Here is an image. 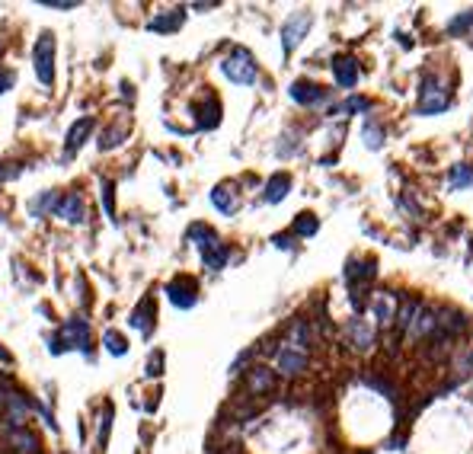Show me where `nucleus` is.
Here are the masks:
<instances>
[{"instance_id":"30","label":"nucleus","mask_w":473,"mask_h":454,"mask_svg":"<svg viewBox=\"0 0 473 454\" xmlns=\"http://www.w3.org/2000/svg\"><path fill=\"white\" fill-rule=\"evenodd\" d=\"M102 205H106V214L115 221V198H112V183H109V179L102 183Z\"/></svg>"},{"instance_id":"8","label":"nucleus","mask_w":473,"mask_h":454,"mask_svg":"<svg viewBox=\"0 0 473 454\" xmlns=\"http://www.w3.org/2000/svg\"><path fill=\"white\" fill-rule=\"evenodd\" d=\"M275 365H279V371L285 378H295V374H301L307 368V352L304 349H295V345H281Z\"/></svg>"},{"instance_id":"24","label":"nucleus","mask_w":473,"mask_h":454,"mask_svg":"<svg viewBox=\"0 0 473 454\" xmlns=\"http://www.w3.org/2000/svg\"><path fill=\"white\" fill-rule=\"evenodd\" d=\"M448 185H451V189H464V185H473V170L467 167V163H457V167L451 170V179H448Z\"/></svg>"},{"instance_id":"34","label":"nucleus","mask_w":473,"mask_h":454,"mask_svg":"<svg viewBox=\"0 0 473 454\" xmlns=\"http://www.w3.org/2000/svg\"><path fill=\"white\" fill-rule=\"evenodd\" d=\"M42 7H51V10H74L77 3H74V0H42Z\"/></svg>"},{"instance_id":"27","label":"nucleus","mask_w":473,"mask_h":454,"mask_svg":"<svg viewBox=\"0 0 473 454\" xmlns=\"http://www.w3.org/2000/svg\"><path fill=\"white\" fill-rule=\"evenodd\" d=\"M371 109V100H365V96H349V100L339 106V115H349V112H368Z\"/></svg>"},{"instance_id":"6","label":"nucleus","mask_w":473,"mask_h":454,"mask_svg":"<svg viewBox=\"0 0 473 454\" xmlns=\"http://www.w3.org/2000/svg\"><path fill=\"white\" fill-rule=\"evenodd\" d=\"M167 297L170 304H176L179 310H189V307H195V282L186 275L173 278V282H167Z\"/></svg>"},{"instance_id":"17","label":"nucleus","mask_w":473,"mask_h":454,"mask_svg":"<svg viewBox=\"0 0 473 454\" xmlns=\"http://www.w3.org/2000/svg\"><path fill=\"white\" fill-rule=\"evenodd\" d=\"M7 442L16 448V451H23V454H38V438L32 435L26 426H23V429H10Z\"/></svg>"},{"instance_id":"36","label":"nucleus","mask_w":473,"mask_h":454,"mask_svg":"<svg viewBox=\"0 0 473 454\" xmlns=\"http://www.w3.org/2000/svg\"><path fill=\"white\" fill-rule=\"evenodd\" d=\"M473 368V352H467V359L461 362V371H470Z\"/></svg>"},{"instance_id":"12","label":"nucleus","mask_w":473,"mask_h":454,"mask_svg":"<svg viewBox=\"0 0 473 454\" xmlns=\"http://www.w3.org/2000/svg\"><path fill=\"white\" fill-rule=\"evenodd\" d=\"M198 250H202L205 269H211V272L224 269V262H227V247H224V243L218 240V234H214V237H211V240H208V243H202Z\"/></svg>"},{"instance_id":"37","label":"nucleus","mask_w":473,"mask_h":454,"mask_svg":"<svg viewBox=\"0 0 473 454\" xmlns=\"http://www.w3.org/2000/svg\"><path fill=\"white\" fill-rule=\"evenodd\" d=\"M0 362H3V365H10V362H13V355H10L7 349H3V345H0Z\"/></svg>"},{"instance_id":"18","label":"nucleus","mask_w":473,"mask_h":454,"mask_svg":"<svg viewBox=\"0 0 473 454\" xmlns=\"http://www.w3.org/2000/svg\"><path fill=\"white\" fill-rule=\"evenodd\" d=\"M288 189H291V177H288V173H275V177H269V183H266V195H262V198L269 205H279L288 195Z\"/></svg>"},{"instance_id":"22","label":"nucleus","mask_w":473,"mask_h":454,"mask_svg":"<svg viewBox=\"0 0 473 454\" xmlns=\"http://www.w3.org/2000/svg\"><path fill=\"white\" fill-rule=\"evenodd\" d=\"M102 345H106V352L115 355V359L128 352V343H125V336H122L119 330H106V333H102Z\"/></svg>"},{"instance_id":"15","label":"nucleus","mask_w":473,"mask_h":454,"mask_svg":"<svg viewBox=\"0 0 473 454\" xmlns=\"http://www.w3.org/2000/svg\"><path fill=\"white\" fill-rule=\"evenodd\" d=\"M183 23H186V10L179 7V10H167V13L154 16L148 23V29H150V32H176Z\"/></svg>"},{"instance_id":"3","label":"nucleus","mask_w":473,"mask_h":454,"mask_svg":"<svg viewBox=\"0 0 473 454\" xmlns=\"http://www.w3.org/2000/svg\"><path fill=\"white\" fill-rule=\"evenodd\" d=\"M32 65H36V77L42 87L55 84V38L51 32H42L36 38V48H32Z\"/></svg>"},{"instance_id":"26","label":"nucleus","mask_w":473,"mask_h":454,"mask_svg":"<svg viewBox=\"0 0 473 454\" xmlns=\"http://www.w3.org/2000/svg\"><path fill=\"white\" fill-rule=\"evenodd\" d=\"M125 135H128V128H125V125H115V128H109V131H106V135H102L100 148H102V150L119 148V144H122V138H125Z\"/></svg>"},{"instance_id":"23","label":"nucleus","mask_w":473,"mask_h":454,"mask_svg":"<svg viewBox=\"0 0 473 454\" xmlns=\"http://www.w3.org/2000/svg\"><path fill=\"white\" fill-rule=\"evenodd\" d=\"M291 231L297 234V237H314L316 231H320V221H316L314 214H297V221Z\"/></svg>"},{"instance_id":"35","label":"nucleus","mask_w":473,"mask_h":454,"mask_svg":"<svg viewBox=\"0 0 473 454\" xmlns=\"http://www.w3.org/2000/svg\"><path fill=\"white\" fill-rule=\"evenodd\" d=\"M7 170H0V179H16L19 177V170H16V163H3Z\"/></svg>"},{"instance_id":"32","label":"nucleus","mask_w":473,"mask_h":454,"mask_svg":"<svg viewBox=\"0 0 473 454\" xmlns=\"http://www.w3.org/2000/svg\"><path fill=\"white\" fill-rule=\"evenodd\" d=\"M163 352H157V355H150V362H148V378H160L163 374Z\"/></svg>"},{"instance_id":"14","label":"nucleus","mask_w":473,"mask_h":454,"mask_svg":"<svg viewBox=\"0 0 473 454\" xmlns=\"http://www.w3.org/2000/svg\"><path fill=\"white\" fill-rule=\"evenodd\" d=\"M154 314H157V307H154V297H141V304L131 310L128 324L138 330V333L148 336L150 333V320H154Z\"/></svg>"},{"instance_id":"11","label":"nucleus","mask_w":473,"mask_h":454,"mask_svg":"<svg viewBox=\"0 0 473 454\" xmlns=\"http://www.w3.org/2000/svg\"><path fill=\"white\" fill-rule=\"evenodd\" d=\"M333 77L343 90H352V87L358 84V65H355V58H345V55L333 58Z\"/></svg>"},{"instance_id":"21","label":"nucleus","mask_w":473,"mask_h":454,"mask_svg":"<svg viewBox=\"0 0 473 454\" xmlns=\"http://www.w3.org/2000/svg\"><path fill=\"white\" fill-rule=\"evenodd\" d=\"M55 208H58V195L55 192H42L38 198L29 202V214H32V218H45V214L55 212Z\"/></svg>"},{"instance_id":"31","label":"nucleus","mask_w":473,"mask_h":454,"mask_svg":"<svg viewBox=\"0 0 473 454\" xmlns=\"http://www.w3.org/2000/svg\"><path fill=\"white\" fill-rule=\"evenodd\" d=\"M467 26H473V10H470V13H464V16L451 19V23H448V32H454V36H457V32H464Z\"/></svg>"},{"instance_id":"16","label":"nucleus","mask_w":473,"mask_h":454,"mask_svg":"<svg viewBox=\"0 0 473 454\" xmlns=\"http://www.w3.org/2000/svg\"><path fill=\"white\" fill-rule=\"evenodd\" d=\"M211 205L218 208L221 214H233L237 212V192H233V185H227V183H221V185H214L211 189Z\"/></svg>"},{"instance_id":"10","label":"nucleus","mask_w":473,"mask_h":454,"mask_svg":"<svg viewBox=\"0 0 473 454\" xmlns=\"http://www.w3.org/2000/svg\"><path fill=\"white\" fill-rule=\"evenodd\" d=\"M58 218H65L67 224H84V218H86V212H84V198L77 192H67V195H61L58 198Z\"/></svg>"},{"instance_id":"29","label":"nucleus","mask_w":473,"mask_h":454,"mask_svg":"<svg viewBox=\"0 0 473 454\" xmlns=\"http://www.w3.org/2000/svg\"><path fill=\"white\" fill-rule=\"evenodd\" d=\"M109 426H112V403H106V409H102V419H100V448H106Z\"/></svg>"},{"instance_id":"7","label":"nucleus","mask_w":473,"mask_h":454,"mask_svg":"<svg viewBox=\"0 0 473 454\" xmlns=\"http://www.w3.org/2000/svg\"><path fill=\"white\" fill-rule=\"evenodd\" d=\"M288 93H291V100H295L297 106H320V102H326V96H330V93L320 84H314V80H295Z\"/></svg>"},{"instance_id":"25","label":"nucleus","mask_w":473,"mask_h":454,"mask_svg":"<svg viewBox=\"0 0 473 454\" xmlns=\"http://www.w3.org/2000/svg\"><path fill=\"white\" fill-rule=\"evenodd\" d=\"M374 317H378L380 324H390V317H393V295H378V301H374Z\"/></svg>"},{"instance_id":"9","label":"nucleus","mask_w":473,"mask_h":454,"mask_svg":"<svg viewBox=\"0 0 473 454\" xmlns=\"http://www.w3.org/2000/svg\"><path fill=\"white\" fill-rule=\"evenodd\" d=\"M93 128H96V119H90V115H84L80 122H74L71 131H67V141H65V157H74L77 150L84 148V141L90 138V131Z\"/></svg>"},{"instance_id":"4","label":"nucleus","mask_w":473,"mask_h":454,"mask_svg":"<svg viewBox=\"0 0 473 454\" xmlns=\"http://www.w3.org/2000/svg\"><path fill=\"white\" fill-rule=\"evenodd\" d=\"M61 345H67V349H80V352H90V324H86L84 317H71V320H65L55 352H61Z\"/></svg>"},{"instance_id":"19","label":"nucleus","mask_w":473,"mask_h":454,"mask_svg":"<svg viewBox=\"0 0 473 454\" xmlns=\"http://www.w3.org/2000/svg\"><path fill=\"white\" fill-rule=\"evenodd\" d=\"M246 387H250L253 394H269V390L275 387V374H272L269 368H250V374H246Z\"/></svg>"},{"instance_id":"2","label":"nucleus","mask_w":473,"mask_h":454,"mask_svg":"<svg viewBox=\"0 0 473 454\" xmlns=\"http://www.w3.org/2000/svg\"><path fill=\"white\" fill-rule=\"evenodd\" d=\"M451 106V96H448V87L441 84V77L428 74L419 87V115H438Z\"/></svg>"},{"instance_id":"5","label":"nucleus","mask_w":473,"mask_h":454,"mask_svg":"<svg viewBox=\"0 0 473 454\" xmlns=\"http://www.w3.org/2000/svg\"><path fill=\"white\" fill-rule=\"evenodd\" d=\"M314 26V16L310 13H295V16H288L285 19V26H281V52L285 55H291L301 42H304V36H307V29Z\"/></svg>"},{"instance_id":"38","label":"nucleus","mask_w":473,"mask_h":454,"mask_svg":"<svg viewBox=\"0 0 473 454\" xmlns=\"http://www.w3.org/2000/svg\"><path fill=\"white\" fill-rule=\"evenodd\" d=\"M0 407H7V397H3V390H0Z\"/></svg>"},{"instance_id":"13","label":"nucleus","mask_w":473,"mask_h":454,"mask_svg":"<svg viewBox=\"0 0 473 454\" xmlns=\"http://www.w3.org/2000/svg\"><path fill=\"white\" fill-rule=\"evenodd\" d=\"M345 333H349V339H352V345L358 349V352H368V349L374 345V330L365 324V320H358V317H355V320H349Z\"/></svg>"},{"instance_id":"33","label":"nucleus","mask_w":473,"mask_h":454,"mask_svg":"<svg viewBox=\"0 0 473 454\" xmlns=\"http://www.w3.org/2000/svg\"><path fill=\"white\" fill-rule=\"evenodd\" d=\"M13 84H16V74L13 71H0V96L13 90Z\"/></svg>"},{"instance_id":"20","label":"nucleus","mask_w":473,"mask_h":454,"mask_svg":"<svg viewBox=\"0 0 473 454\" xmlns=\"http://www.w3.org/2000/svg\"><path fill=\"white\" fill-rule=\"evenodd\" d=\"M345 278H349V282H371L374 278V262L371 260H365V262H358V260H352L349 262V269H345Z\"/></svg>"},{"instance_id":"28","label":"nucleus","mask_w":473,"mask_h":454,"mask_svg":"<svg viewBox=\"0 0 473 454\" xmlns=\"http://www.w3.org/2000/svg\"><path fill=\"white\" fill-rule=\"evenodd\" d=\"M365 144H368L371 150H378L380 144H384V131H380L374 122H368V125H365Z\"/></svg>"},{"instance_id":"1","label":"nucleus","mask_w":473,"mask_h":454,"mask_svg":"<svg viewBox=\"0 0 473 454\" xmlns=\"http://www.w3.org/2000/svg\"><path fill=\"white\" fill-rule=\"evenodd\" d=\"M221 71L231 84H240V87L256 84V77H259V67H256V61H253V55L246 48H233L231 58H224Z\"/></svg>"}]
</instances>
